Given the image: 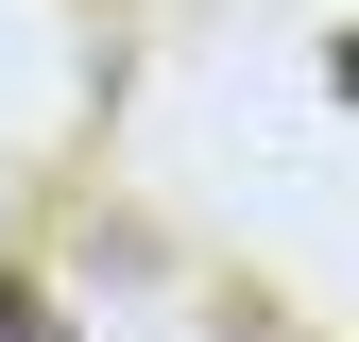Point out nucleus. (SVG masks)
<instances>
[{
	"mask_svg": "<svg viewBox=\"0 0 359 342\" xmlns=\"http://www.w3.org/2000/svg\"><path fill=\"white\" fill-rule=\"evenodd\" d=\"M0 342H69V308H52V291H18V274H0Z\"/></svg>",
	"mask_w": 359,
	"mask_h": 342,
	"instance_id": "f257e3e1",
	"label": "nucleus"
}]
</instances>
